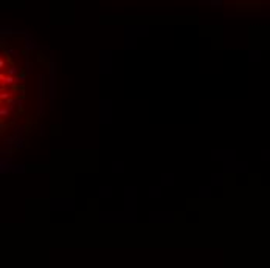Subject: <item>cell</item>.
Listing matches in <instances>:
<instances>
[{
  "label": "cell",
  "instance_id": "cell-1",
  "mask_svg": "<svg viewBox=\"0 0 270 268\" xmlns=\"http://www.w3.org/2000/svg\"><path fill=\"white\" fill-rule=\"evenodd\" d=\"M12 82V78H10V76H6L5 78V74H2V84L5 85V84H11Z\"/></svg>",
  "mask_w": 270,
  "mask_h": 268
}]
</instances>
